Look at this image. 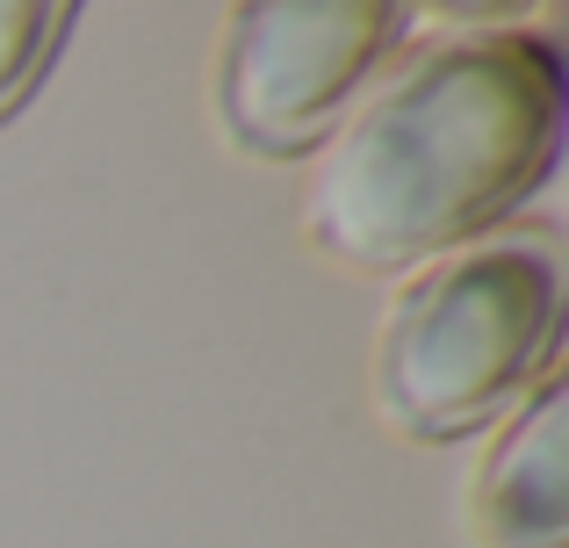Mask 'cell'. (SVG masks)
<instances>
[{
	"instance_id": "6da1fadb",
	"label": "cell",
	"mask_w": 569,
	"mask_h": 548,
	"mask_svg": "<svg viewBox=\"0 0 569 548\" xmlns=\"http://www.w3.org/2000/svg\"><path fill=\"white\" fill-rule=\"evenodd\" d=\"M562 152V51L541 29H483L418 51L339 130L303 188L318 253L397 275L512 225Z\"/></svg>"
},
{
	"instance_id": "7a4b0ae2",
	"label": "cell",
	"mask_w": 569,
	"mask_h": 548,
	"mask_svg": "<svg viewBox=\"0 0 569 548\" xmlns=\"http://www.w3.org/2000/svg\"><path fill=\"white\" fill-rule=\"evenodd\" d=\"M562 231L498 225L403 281L376 339V405L411 440H461L533 397L562 347Z\"/></svg>"
},
{
	"instance_id": "3957f363",
	"label": "cell",
	"mask_w": 569,
	"mask_h": 548,
	"mask_svg": "<svg viewBox=\"0 0 569 548\" xmlns=\"http://www.w3.org/2000/svg\"><path fill=\"white\" fill-rule=\"evenodd\" d=\"M411 14L389 0H252L223 29V123L267 159L310 152L361 101Z\"/></svg>"
},
{
	"instance_id": "277c9868",
	"label": "cell",
	"mask_w": 569,
	"mask_h": 548,
	"mask_svg": "<svg viewBox=\"0 0 569 548\" xmlns=\"http://www.w3.org/2000/svg\"><path fill=\"white\" fill-rule=\"evenodd\" d=\"M562 434H569V397H562V382L548 376L541 390L512 411L505 440L483 462V484H476V520H483L490 548H569Z\"/></svg>"
},
{
	"instance_id": "5b68a950",
	"label": "cell",
	"mask_w": 569,
	"mask_h": 548,
	"mask_svg": "<svg viewBox=\"0 0 569 548\" xmlns=\"http://www.w3.org/2000/svg\"><path fill=\"white\" fill-rule=\"evenodd\" d=\"M66 29H72V0H0V123L37 94Z\"/></svg>"
}]
</instances>
